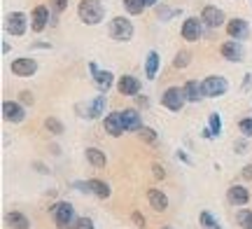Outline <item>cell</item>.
I'll return each mask as SVG.
<instances>
[{
	"mask_svg": "<svg viewBox=\"0 0 252 229\" xmlns=\"http://www.w3.org/2000/svg\"><path fill=\"white\" fill-rule=\"evenodd\" d=\"M49 213L54 215V222H56V227H59V229H77V222H80V218L75 215L72 203L59 201V203H54V206L49 208Z\"/></svg>",
	"mask_w": 252,
	"mask_h": 229,
	"instance_id": "1",
	"label": "cell"
},
{
	"mask_svg": "<svg viewBox=\"0 0 252 229\" xmlns=\"http://www.w3.org/2000/svg\"><path fill=\"white\" fill-rule=\"evenodd\" d=\"M77 14H80L82 24L87 26H96L103 21L105 17V7L100 0H80V7H77Z\"/></svg>",
	"mask_w": 252,
	"mask_h": 229,
	"instance_id": "2",
	"label": "cell"
},
{
	"mask_svg": "<svg viewBox=\"0 0 252 229\" xmlns=\"http://www.w3.org/2000/svg\"><path fill=\"white\" fill-rule=\"evenodd\" d=\"M110 37L117 42H128L133 37V24L124 17H115L110 21Z\"/></svg>",
	"mask_w": 252,
	"mask_h": 229,
	"instance_id": "3",
	"label": "cell"
},
{
	"mask_svg": "<svg viewBox=\"0 0 252 229\" xmlns=\"http://www.w3.org/2000/svg\"><path fill=\"white\" fill-rule=\"evenodd\" d=\"M185 103H187V96H185V89H180V87H171L161 96V105L168 108L171 112H180L185 108Z\"/></svg>",
	"mask_w": 252,
	"mask_h": 229,
	"instance_id": "4",
	"label": "cell"
},
{
	"mask_svg": "<svg viewBox=\"0 0 252 229\" xmlns=\"http://www.w3.org/2000/svg\"><path fill=\"white\" fill-rule=\"evenodd\" d=\"M201 87H203V96H208V98H217V96H224L226 94L229 82H226L222 75H210V77H206V80L201 82Z\"/></svg>",
	"mask_w": 252,
	"mask_h": 229,
	"instance_id": "5",
	"label": "cell"
},
{
	"mask_svg": "<svg viewBox=\"0 0 252 229\" xmlns=\"http://www.w3.org/2000/svg\"><path fill=\"white\" fill-rule=\"evenodd\" d=\"M77 190H82V192H87V194H94L98 199H108L110 194H112L110 185L103 183V180H96V178H91L87 183H77Z\"/></svg>",
	"mask_w": 252,
	"mask_h": 229,
	"instance_id": "6",
	"label": "cell"
},
{
	"mask_svg": "<svg viewBox=\"0 0 252 229\" xmlns=\"http://www.w3.org/2000/svg\"><path fill=\"white\" fill-rule=\"evenodd\" d=\"M2 117L12 122V124H21L26 119V108L24 103H17V101H5L2 103Z\"/></svg>",
	"mask_w": 252,
	"mask_h": 229,
	"instance_id": "7",
	"label": "cell"
},
{
	"mask_svg": "<svg viewBox=\"0 0 252 229\" xmlns=\"http://www.w3.org/2000/svg\"><path fill=\"white\" fill-rule=\"evenodd\" d=\"M9 70L17 75V77H31V75H35L37 70V61L35 59H14L12 65H9Z\"/></svg>",
	"mask_w": 252,
	"mask_h": 229,
	"instance_id": "8",
	"label": "cell"
},
{
	"mask_svg": "<svg viewBox=\"0 0 252 229\" xmlns=\"http://www.w3.org/2000/svg\"><path fill=\"white\" fill-rule=\"evenodd\" d=\"M89 70L94 75V84H96V89L98 92H103V94H108V89L112 87V82H115V77H112V73L110 70H98V65L96 64H89Z\"/></svg>",
	"mask_w": 252,
	"mask_h": 229,
	"instance_id": "9",
	"label": "cell"
},
{
	"mask_svg": "<svg viewBox=\"0 0 252 229\" xmlns=\"http://www.w3.org/2000/svg\"><path fill=\"white\" fill-rule=\"evenodd\" d=\"M26 26H28V19L24 12H12L7 17V33L14 37H21L26 33Z\"/></svg>",
	"mask_w": 252,
	"mask_h": 229,
	"instance_id": "10",
	"label": "cell"
},
{
	"mask_svg": "<svg viewBox=\"0 0 252 229\" xmlns=\"http://www.w3.org/2000/svg\"><path fill=\"white\" fill-rule=\"evenodd\" d=\"M119 117H122V124H124V131H140L143 129V119H140L138 110H133V108L119 110Z\"/></svg>",
	"mask_w": 252,
	"mask_h": 229,
	"instance_id": "11",
	"label": "cell"
},
{
	"mask_svg": "<svg viewBox=\"0 0 252 229\" xmlns=\"http://www.w3.org/2000/svg\"><path fill=\"white\" fill-rule=\"evenodd\" d=\"M201 21L210 28H220L224 24V12L213 7V5H208V7H203V12H201Z\"/></svg>",
	"mask_w": 252,
	"mask_h": 229,
	"instance_id": "12",
	"label": "cell"
},
{
	"mask_svg": "<svg viewBox=\"0 0 252 229\" xmlns=\"http://www.w3.org/2000/svg\"><path fill=\"white\" fill-rule=\"evenodd\" d=\"M201 19L196 17H189L185 19V24H182V37L187 40V42H196L198 37H201Z\"/></svg>",
	"mask_w": 252,
	"mask_h": 229,
	"instance_id": "13",
	"label": "cell"
},
{
	"mask_svg": "<svg viewBox=\"0 0 252 229\" xmlns=\"http://www.w3.org/2000/svg\"><path fill=\"white\" fill-rule=\"evenodd\" d=\"M31 26H33V31L35 33H42L47 28V24H49V9L45 7V5H37L35 9H33V14H31Z\"/></svg>",
	"mask_w": 252,
	"mask_h": 229,
	"instance_id": "14",
	"label": "cell"
},
{
	"mask_svg": "<svg viewBox=\"0 0 252 229\" xmlns=\"http://www.w3.org/2000/svg\"><path fill=\"white\" fill-rule=\"evenodd\" d=\"M220 54L224 56L226 61H234V64H241V61H243V47L238 45L236 40H231V42H224V45L220 47Z\"/></svg>",
	"mask_w": 252,
	"mask_h": 229,
	"instance_id": "15",
	"label": "cell"
},
{
	"mask_svg": "<svg viewBox=\"0 0 252 229\" xmlns=\"http://www.w3.org/2000/svg\"><path fill=\"white\" fill-rule=\"evenodd\" d=\"M226 33H229V37H234V40H245V37L250 35V26L245 24L243 19H231L226 24Z\"/></svg>",
	"mask_w": 252,
	"mask_h": 229,
	"instance_id": "16",
	"label": "cell"
},
{
	"mask_svg": "<svg viewBox=\"0 0 252 229\" xmlns=\"http://www.w3.org/2000/svg\"><path fill=\"white\" fill-rule=\"evenodd\" d=\"M117 89L122 96H138V92H140V82L135 80V77H131V75H122L117 82Z\"/></svg>",
	"mask_w": 252,
	"mask_h": 229,
	"instance_id": "17",
	"label": "cell"
},
{
	"mask_svg": "<svg viewBox=\"0 0 252 229\" xmlns=\"http://www.w3.org/2000/svg\"><path fill=\"white\" fill-rule=\"evenodd\" d=\"M103 127H105V131H108L110 136H122L124 133V124H122V117H119V110L117 112H110L108 117L103 119Z\"/></svg>",
	"mask_w": 252,
	"mask_h": 229,
	"instance_id": "18",
	"label": "cell"
},
{
	"mask_svg": "<svg viewBox=\"0 0 252 229\" xmlns=\"http://www.w3.org/2000/svg\"><path fill=\"white\" fill-rule=\"evenodd\" d=\"M147 201H150V206H152L157 213H163L168 208V196H166L161 190H150V192H147Z\"/></svg>",
	"mask_w": 252,
	"mask_h": 229,
	"instance_id": "19",
	"label": "cell"
},
{
	"mask_svg": "<svg viewBox=\"0 0 252 229\" xmlns=\"http://www.w3.org/2000/svg\"><path fill=\"white\" fill-rule=\"evenodd\" d=\"M229 201L234 203V206H245V203L250 201V194H248L245 187L234 185V187H229Z\"/></svg>",
	"mask_w": 252,
	"mask_h": 229,
	"instance_id": "20",
	"label": "cell"
},
{
	"mask_svg": "<svg viewBox=\"0 0 252 229\" xmlns=\"http://www.w3.org/2000/svg\"><path fill=\"white\" fill-rule=\"evenodd\" d=\"M182 89H185V96H187L189 103H198L201 98H203V87H201L196 80H189Z\"/></svg>",
	"mask_w": 252,
	"mask_h": 229,
	"instance_id": "21",
	"label": "cell"
},
{
	"mask_svg": "<svg viewBox=\"0 0 252 229\" xmlns=\"http://www.w3.org/2000/svg\"><path fill=\"white\" fill-rule=\"evenodd\" d=\"M7 227H12V229H31V220H28L24 213H19V211H12V213H7Z\"/></svg>",
	"mask_w": 252,
	"mask_h": 229,
	"instance_id": "22",
	"label": "cell"
},
{
	"mask_svg": "<svg viewBox=\"0 0 252 229\" xmlns=\"http://www.w3.org/2000/svg\"><path fill=\"white\" fill-rule=\"evenodd\" d=\"M105 103H108V96L100 92L96 98H94V103H91V108H89V115L91 119H98V117H103V112H105Z\"/></svg>",
	"mask_w": 252,
	"mask_h": 229,
	"instance_id": "23",
	"label": "cell"
},
{
	"mask_svg": "<svg viewBox=\"0 0 252 229\" xmlns=\"http://www.w3.org/2000/svg\"><path fill=\"white\" fill-rule=\"evenodd\" d=\"M159 52H150L147 54V61H145V75H147V80H154L157 77V70H159Z\"/></svg>",
	"mask_w": 252,
	"mask_h": 229,
	"instance_id": "24",
	"label": "cell"
},
{
	"mask_svg": "<svg viewBox=\"0 0 252 229\" xmlns=\"http://www.w3.org/2000/svg\"><path fill=\"white\" fill-rule=\"evenodd\" d=\"M87 162H89L94 168H105V164H108L105 155H103L100 150H96V147H87Z\"/></svg>",
	"mask_w": 252,
	"mask_h": 229,
	"instance_id": "25",
	"label": "cell"
},
{
	"mask_svg": "<svg viewBox=\"0 0 252 229\" xmlns=\"http://www.w3.org/2000/svg\"><path fill=\"white\" fill-rule=\"evenodd\" d=\"M236 222L243 229H252V211L250 208H241V211L236 213Z\"/></svg>",
	"mask_w": 252,
	"mask_h": 229,
	"instance_id": "26",
	"label": "cell"
},
{
	"mask_svg": "<svg viewBox=\"0 0 252 229\" xmlns=\"http://www.w3.org/2000/svg\"><path fill=\"white\" fill-rule=\"evenodd\" d=\"M124 7L128 14H143V9L147 7L145 0H124Z\"/></svg>",
	"mask_w": 252,
	"mask_h": 229,
	"instance_id": "27",
	"label": "cell"
},
{
	"mask_svg": "<svg viewBox=\"0 0 252 229\" xmlns=\"http://www.w3.org/2000/svg\"><path fill=\"white\" fill-rule=\"evenodd\" d=\"M198 222H201V227H203V229H222V227H220V222H217L208 211H203L201 215H198Z\"/></svg>",
	"mask_w": 252,
	"mask_h": 229,
	"instance_id": "28",
	"label": "cell"
},
{
	"mask_svg": "<svg viewBox=\"0 0 252 229\" xmlns=\"http://www.w3.org/2000/svg\"><path fill=\"white\" fill-rule=\"evenodd\" d=\"M45 129L52 133V136H61V133H63V124L56 117H47L45 119Z\"/></svg>",
	"mask_w": 252,
	"mask_h": 229,
	"instance_id": "29",
	"label": "cell"
},
{
	"mask_svg": "<svg viewBox=\"0 0 252 229\" xmlns=\"http://www.w3.org/2000/svg\"><path fill=\"white\" fill-rule=\"evenodd\" d=\"M208 129L213 131V136H215V138L222 133V119H220V115H217V112H213V115L208 117Z\"/></svg>",
	"mask_w": 252,
	"mask_h": 229,
	"instance_id": "30",
	"label": "cell"
},
{
	"mask_svg": "<svg viewBox=\"0 0 252 229\" xmlns=\"http://www.w3.org/2000/svg\"><path fill=\"white\" fill-rule=\"evenodd\" d=\"M189 61H191V54L189 52H180V54L173 59V65L175 68H185V65H189Z\"/></svg>",
	"mask_w": 252,
	"mask_h": 229,
	"instance_id": "31",
	"label": "cell"
},
{
	"mask_svg": "<svg viewBox=\"0 0 252 229\" xmlns=\"http://www.w3.org/2000/svg\"><path fill=\"white\" fill-rule=\"evenodd\" d=\"M238 131H241L245 138H252V117L241 119V122H238Z\"/></svg>",
	"mask_w": 252,
	"mask_h": 229,
	"instance_id": "32",
	"label": "cell"
},
{
	"mask_svg": "<svg viewBox=\"0 0 252 229\" xmlns=\"http://www.w3.org/2000/svg\"><path fill=\"white\" fill-rule=\"evenodd\" d=\"M140 138H143L145 143H157V131L150 127H143L140 129Z\"/></svg>",
	"mask_w": 252,
	"mask_h": 229,
	"instance_id": "33",
	"label": "cell"
},
{
	"mask_svg": "<svg viewBox=\"0 0 252 229\" xmlns=\"http://www.w3.org/2000/svg\"><path fill=\"white\" fill-rule=\"evenodd\" d=\"M49 7L54 9L56 14H61V12L68 9V0H49Z\"/></svg>",
	"mask_w": 252,
	"mask_h": 229,
	"instance_id": "34",
	"label": "cell"
},
{
	"mask_svg": "<svg viewBox=\"0 0 252 229\" xmlns=\"http://www.w3.org/2000/svg\"><path fill=\"white\" fill-rule=\"evenodd\" d=\"M131 220L135 222V227H138V229H145V227H147V225H145V218H143V215H140L138 211H133V215H131Z\"/></svg>",
	"mask_w": 252,
	"mask_h": 229,
	"instance_id": "35",
	"label": "cell"
},
{
	"mask_svg": "<svg viewBox=\"0 0 252 229\" xmlns=\"http://www.w3.org/2000/svg\"><path fill=\"white\" fill-rule=\"evenodd\" d=\"M77 229H96V227H94V222H91L89 218H80V222H77Z\"/></svg>",
	"mask_w": 252,
	"mask_h": 229,
	"instance_id": "36",
	"label": "cell"
},
{
	"mask_svg": "<svg viewBox=\"0 0 252 229\" xmlns=\"http://www.w3.org/2000/svg\"><path fill=\"white\" fill-rule=\"evenodd\" d=\"M21 103H24V105H33V94H31V92H21Z\"/></svg>",
	"mask_w": 252,
	"mask_h": 229,
	"instance_id": "37",
	"label": "cell"
},
{
	"mask_svg": "<svg viewBox=\"0 0 252 229\" xmlns=\"http://www.w3.org/2000/svg\"><path fill=\"white\" fill-rule=\"evenodd\" d=\"M154 178H166V171H163V166L161 164H154Z\"/></svg>",
	"mask_w": 252,
	"mask_h": 229,
	"instance_id": "38",
	"label": "cell"
},
{
	"mask_svg": "<svg viewBox=\"0 0 252 229\" xmlns=\"http://www.w3.org/2000/svg\"><path fill=\"white\" fill-rule=\"evenodd\" d=\"M234 147H236V152H238V155H245V152H248V145H245L243 140H238Z\"/></svg>",
	"mask_w": 252,
	"mask_h": 229,
	"instance_id": "39",
	"label": "cell"
},
{
	"mask_svg": "<svg viewBox=\"0 0 252 229\" xmlns=\"http://www.w3.org/2000/svg\"><path fill=\"white\" fill-rule=\"evenodd\" d=\"M243 178H245V180H252V164H248L243 168Z\"/></svg>",
	"mask_w": 252,
	"mask_h": 229,
	"instance_id": "40",
	"label": "cell"
},
{
	"mask_svg": "<svg viewBox=\"0 0 252 229\" xmlns=\"http://www.w3.org/2000/svg\"><path fill=\"white\" fill-rule=\"evenodd\" d=\"M178 159H180V162H185V164H189V157L185 155L182 150H178Z\"/></svg>",
	"mask_w": 252,
	"mask_h": 229,
	"instance_id": "41",
	"label": "cell"
},
{
	"mask_svg": "<svg viewBox=\"0 0 252 229\" xmlns=\"http://www.w3.org/2000/svg\"><path fill=\"white\" fill-rule=\"evenodd\" d=\"M145 2H147V7H154V5H157L159 0H145Z\"/></svg>",
	"mask_w": 252,
	"mask_h": 229,
	"instance_id": "42",
	"label": "cell"
},
{
	"mask_svg": "<svg viewBox=\"0 0 252 229\" xmlns=\"http://www.w3.org/2000/svg\"><path fill=\"white\" fill-rule=\"evenodd\" d=\"M161 229H173V227H171V225H163V227H161Z\"/></svg>",
	"mask_w": 252,
	"mask_h": 229,
	"instance_id": "43",
	"label": "cell"
}]
</instances>
